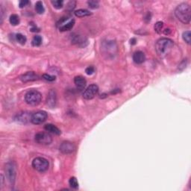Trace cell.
Listing matches in <instances>:
<instances>
[{
  "label": "cell",
  "instance_id": "1",
  "mask_svg": "<svg viewBox=\"0 0 191 191\" xmlns=\"http://www.w3.org/2000/svg\"><path fill=\"white\" fill-rule=\"evenodd\" d=\"M173 45V41L170 39L167 38V37L159 39L155 44L156 52L160 57H166L171 52Z\"/></svg>",
  "mask_w": 191,
  "mask_h": 191
},
{
  "label": "cell",
  "instance_id": "2",
  "mask_svg": "<svg viewBox=\"0 0 191 191\" xmlns=\"http://www.w3.org/2000/svg\"><path fill=\"white\" fill-rule=\"evenodd\" d=\"M175 14L177 19L184 24H189L190 22L191 9L187 3L179 5L175 10Z\"/></svg>",
  "mask_w": 191,
  "mask_h": 191
},
{
  "label": "cell",
  "instance_id": "3",
  "mask_svg": "<svg viewBox=\"0 0 191 191\" xmlns=\"http://www.w3.org/2000/svg\"><path fill=\"white\" fill-rule=\"evenodd\" d=\"M41 100H42V95L40 92L37 91V90H29L25 96L26 102L32 106H36V105H39Z\"/></svg>",
  "mask_w": 191,
  "mask_h": 191
},
{
  "label": "cell",
  "instance_id": "4",
  "mask_svg": "<svg viewBox=\"0 0 191 191\" xmlns=\"http://www.w3.org/2000/svg\"><path fill=\"white\" fill-rule=\"evenodd\" d=\"M32 167L38 172H46L49 167V163L47 159L42 157H37L32 161Z\"/></svg>",
  "mask_w": 191,
  "mask_h": 191
},
{
  "label": "cell",
  "instance_id": "5",
  "mask_svg": "<svg viewBox=\"0 0 191 191\" xmlns=\"http://www.w3.org/2000/svg\"><path fill=\"white\" fill-rule=\"evenodd\" d=\"M6 178L11 184H14L15 182L16 175V165L14 162L8 163L5 167Z\"/></svg>",
  "mask_w": 191,
  "mask_h": 191
},
{
  "label": "cell",
  "instance_id": "6",
  "mask_svg": "<svg viewBox=\"0 0 191 191\" xmlns=\"http://www.w3.org/2000/svg\"><path fill=\"white\" fill-rule=\"evenodd\" d=\"M34 140L37 143L42 145H49L52 142V137L48 132H39L35 134Z\"/></svg>",
  "mask_w": 191,
  "mask_h": 191
},
{
  "label": "cell",
  "instance_id": "7",
  "mask_svg": "<svg viewBox=\"0 0 191 191\" xmlns=\"http://www.w3.org/2000/svg\"><path fill=\"white\" fill-rule=\"evenodd\" d=\"M48 114L46 111H39L35 112L32 115L31 118V123L34 125H39L44 123L47 120Z\"/></svg>",
  "mask_w": 191,
  "mask_h": 191
},
{
  "label": "cell",
  "instance_id": "8",
  "mask_svg": "<svg viewBox=\"0 0 191 191\" xmlns=\"http://www.w3.org/2000/svg\"><path fill=\"white\" fill-rule=\"evenodd\" d=\"M99 88L96 85H91L87 88L83 93V97L85 99H92L98 94Z\"/></svg>",
  "mask_w": 191,
  "mask_h": 191
},
{
  "label": "cell",
  "instance_id": "9",
  "mask_svg": "<svg viewBox=\"0 0 191 191\" xmlns=\"http://www.w3.org/2000/svg\"><path fill=\"white\" fill-rule=\"evenodd\" d=\"M59 150L63 154H71L75 150V146L73 143L69 141H64L59 147Z\"/></svg>",
  "mask_w": 191,
  "mask_h": 191
},
{
  "label": "cell",
  "instance_id": "10",
  "mask_svg": "<svg viewBox=\"0 0 191 191\" xmlns=\"http://www.w3.org/2000/svg\"><path fill=\"white\" fill-rule=\"evenodd\" d=\"M31 118H32V115L30 114V113L27 111H23L20 113H18L14 119L18 123H27L29 121H31Z\"/></svg>",
  "mask_w": 191,
  "mask_h": 191
},
{
  "label": "cell",
  "instance_id": "11",
  "mask_svg": "<svg viewBox=\"0 0 191 191\" xmlns=\"http://www.w3.org/2000/svg\"><path fill=\"white\" fill-rule=\"evenodd\" d=\"M39 79V76L34 72L30 71L27 72L20 76V80L23 82H34Z\"/></svg>",
  "mask_w": 191,
  "mask_h": 191
},
{
  "label": "cell",
  "instance_id": "12",
  "mask_svg": "<svg viewBox=\"0 0 191 191\" xmlns=\"http://www.w3.org/2000/svg\"><path fill=\"white\" fill-rule=\"evenodd\" d=\"M56 102H57L56 92L54 90H51L49 92V94H48L47 104L48 105V106H49L50 108H54L56 105Z\"/></svg>",
  "mask_w": 191,
  "mask_h": 191
},
{
  "label": "cell",
  "instance_id": "13",
  "mask_svg": "<svg viewBox=\"0 0 191 191\" xmlns=\"http://www.w3.org/2000/svg\"><path fill=\"white\" fill-rule=\"evenodd\" d=\"M133 61L137 64H141L144 63L146 61V55L141 51H137L133 54Z\"/></svg>",
  "mask_w": 191,
  "mask_h": 191
},
{
  "label": "cell",
  "instance_id": "14",
  "mask_svg": "<svg viewBox=\"0 0 191 191\" xmlns=\"http://www.w3.org/2000/svg\"><path fill=\"white\" fill-rule=\"evenodd\" d=\"M74 83H75L76 88L78 90H84L86 87L87 85V81L84 77L81 76V75H78V76H75L74 78Z\"/></svg>",
  "mask_w": 191,
  "mask_h": 191
},
{
  "label": "cell",
  "instance_id": "15",
  "mask_svg": "<svg viewBox=\"0 0 191 191\" xmlns=\"http://www.w3.org/2000/svg\"><path fill=\"white\" fill-rule=\"evenodd\" d=\"M44 129L47 131V132L51 133V134H55V135H60L61 134V130L59 129L57 126L52 124H47L44 126Z\"/></svg>",
  "mask_w": 191,
  "mask_h": 191
},
{
  "label": "cell",
  "instance_id": "16",
  "mask_svg": "<svg viewBox=\"0 0 191 191\" xmlns=\"http://www.w3.org/2000/svg\"><path fill=\"white\" fill-rule=\"evenodd\" d=\"M74 25H75V20L74 19H71V20L69 21L67 23H64L62 25L60 28H59V30L61 32H67V31H70L73 28Z\"/></svg>",
  "mask_w": 191,
  "mask_h": 191
},
{
  "label": "cell",
  "instance_id": "17",
  "mask_svg": "<svg viewBox=\"0 0 191 191\" xmlns=\"http://www.w3.org/2000/svg\"><path fill=\"white\" fill-rule=\"evenodd\" d=\"M92 13L86 9H79L75 11V15L78 17H84L91 15Z\"/></svg>",
  "mask_w": 191,
  "mask_h": 191
},
{
  "label": "cell",
  "instance_id": "18",
  "mask_svg": "<svg viewBox=\"0 0 191 191\" xmlns=\"http://www.w3.org/2000/svg\"><path fill=\"white\" fill-rule=\"evenodd\" d=\"M9 21L10 23H11L12 26H17L19 23V17L17 14H11L9 18Z\"/></svg>",
  "mask_w": 191,
  "mask_h": 191
},
{
  "label": "cell",
  "instance_id": "19",
  "mask_svg": "<svg viewBox=\"0 0 191 191\" xmlns=\"http://www.w3.org/2000/svg\"><path fill=\"white\" fill-rule=\"evenodd\" d=\"M35 10L37 11V14H43L45 11V8L43 7V5L42 2L38 1L36 2L35 4Z\"/></svg>",
  "mask_w": 191,
  "mask_h": 191
},
{
  "label": "cell",
  "instance_id": "20",
  "mask_svg": "<svg viewBox=\"0 0 191 191\" xmlns=\"http://www.w3.org/2000/svg\"><path fill=\"white\" fill-rule=\"evenodd\" d=\"M42 43V37L39 35H36L33 37L32 44L34 47H39Z\"/></svg>",
  "mask_w": 191,
  "mask_h": 191
},
{
  "label": "cell",
  "instance_id": "21",
  "mask_svg": "<svg viewBox=\"0 0 191 191\" xmlns=\"http://www.w3.org/2000/svg\"><path fill=\"white\" fill-rule=\"evenodd\" d=\"M16 40L18 43H20L21 45H24V44L26 43V40H27V39H26V37H25L23 34H16Z\"/></svg>",
  "mask_w": 191,
  "mask_h": 191
},
{
  "label": "cell",
  "instance_id": "22",
  "mask_svg": "<svg viewBox=\"0 0 191 191\" xmlns=\"http://www.w3.org/2000/svg\"><path fill=\"white\" fill-rule=\"evenodd\" d=\"M52 4L56 9H61L64 6V1L63 0H54L52 1Z\"/></svg>",
  "mask_w": 191,
  "mask_h": 191
},
{
  "label": "cell",
  "instance_id": "23",
  "mask_svg": "<svg viewBox=\"0 0 191 191\" xmlns=\"http://www.w3.org/2000/svg\"><path fill=\"white\" fill-rule=\"evenodd\" d=\"M182 37L183 40L187 43V44H190V40H191V32L190 31H186L182 34Z\"/></svg>",
  "mask_w": 191,
  "mask_h": 191
},
{
  "label": "cell",
  "instance_id": "24",
  "mask_svg": "<svg viewBox=\"0 0 191 191\" xmlns=\"http://www.w3.org/2000/svg\"><path fill=\"white\" fill-rule=\"evenodd\" d=\"M163 27H164V23L159 21V22H157L155 23V25L154 29H155V31L158 33V34H161L163 30Z\"/></svg>",
  "mask_w": 191,
  "mask_h": 191
},
{
  "label": "cell",
  "instance_id": "25",
  "mask_svg": "<svg viewBox=\"0 0 191 191\" xmlns=\"http://www.w3.org/2000/svg\"><path fill=\"white\" fill-rule=\"evenodd\" d=\"M69 184H70V186L72 189H78V182L75 177L70 178V181H69Z\"/></svg>",
  "mask_w": 191,
  "mask_h": 191
},
{
  "label": "cell",
  "instance_id": "26",
  "mask_svg": "<svg viewBox=\"0 0 191 191\" xmlns=\"http://www.w3.org/2000/svg\"><path fill=\"white\" fill-rule=\"evenodd\" d=\"M88 6L92 9H96V8H98L99 6V4L98 1H93V0H91V1H88Z\"/></svg>",
  "mask_w": 191,
  "mask_h": 191
},
{
  "label": "cell",
  "instance_id": "27",
  "mask_svg": "<svg viewBox=\"0 0 191 191\" xmlns=\"http://www.w3.org/2000/svg\"><path fill=\"white\" fill-rule=\"evenodd\" d=\"M43 78L45 80L48 81V82H54V81L56 79L55 76L49 75V74H43Z\"/></svg>",
  "mask_w": 191,
  "mask_h": 191
},
{
  "label": "cell",
  "instance_id": "28",
  "mask_svg": "<svg viewBox=\"0 0 191 191\" xmlns=\"http://www.w3.org/2000/svg\"><path fill=\"white\" fill-rule=\"evenodd\" d=\"M94 72H95V69L93 67H87L86 70H85V72H86V73L89 75L93 74L94 73Z\"/></svg>",
  "mask_w": 191,
  "mask_h": 191
},
{
  "label": "cell",
  "instance_id": "29",
  "mask_svg": "<svg viewBox=\"0 0 191 191\" xmlns=\"http://www.w3.org/2000/svg\"><path fill=\"white\" fill-rule=\"evenodd\" d=\"M29 3V2L28 0H22V1L19 2V6L20 8H23L24 7H26L28 4Z\"/></svg>",
  "mask_w": 191,
  "mask_h": 191
},
{
  "label": "cell",
  "instance_id": "30",
  "mask_svg": "<svg viewBox=\"0 0 191 191\" xmlns=\"http://www.w3.org/2000/svg\"><path fill=\"white\" fill-rule=\"evenodd\" d=\"M164 34H169V29H165V30H164Z\"/></svg>",
  "mask_w": 191,
  "mask_h": 191
},
{
  "label": "cell",
  "instance_id": "31",
  "mask_svg": "<svg viewBox=\"0 0 191 191\" xmlns=\"http://www.w3.org/2000/svg\"><path fill=\"white\" fill-rule=\"evenodd\" d=\"M135 41H136L135 39L133 38L132 40H131V44H135Z\"/></svg>",
  "mask_w": 191,
  "mask_h": 191
}]
</instances>
